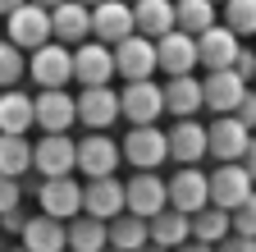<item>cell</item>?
Instances as JSON below:
<instances>
[{
    "label": "cell",
    "instance_id": "obj_1",
    "mask_svg": "<svg viewBox=\"0 0 256 252\" xmlns=\"http://www.w3.org/2000/svg\"><path fill=\"white\" fill-rule=\"evenodd\" d=\"M119 156L133 170H160L170 161V151H165V129L160 124H128V133L119 142Z\"/></svg>",
    "mask_w": 256,
    "mask_h": 252
},
{
    "label": "cell",
    "instance_id": "obj_2",
    "mask_svg": "<svg viewBox=\"0 0 256 252\" xmlns=\"http://www.w3.org/2000/svg\"><path fill=\"white\" fill-rule=\"evenodd\" d=\"M32 124L42 133H74V124H78L74 92L69 87H37V97H32Z\"/></svg>",
    "mask_w": 256,
    "mask_h": 252
},
{
    "label": "cell",
    "instance_id": "obj_3",
    "mask_svg": "<svg viewBox=\"0 0 256 252\" xmlns=\"http://www.w3.org/2000/svg\"><path fill=\"white\" fill-rule=\"evenodd\" d=\"M78 124L87 133H110L114 124H119V92L110 83H96V87H78Z\"/></svg>",
    "mask_w": 256,
    "mask_h": 252
},
{
    "label": "cell",
    "instance_id": "obj_4",
    "mask_svg": "<svg viewBox=\"0 0 256 252\" xmlns=\"http://www.w3.org/2000/svg\"><path fill=\"white\" fill-rule=\"evenodd\" d=\"M28 78L37 87H69L74 83V46L46 42L37 51H28Z\"/></svg>",
    "mask_w": 256,
    "mask_h": 252
},
{
    "label": "cell",
    "instance_id": "obj_5",
    "mask_svg": "<svg viewBox=\"0 0 256 252\" xmlns=\"http://www.w3.org/2000/svg\"><path fill=\"white\" fill-rule=\"evenodd\" d=\"M32 170L42 179H55V174H74L78 170V142L74 133H42L32 142Z\"/></svg>",
    "mask_w": 256,
    "mask_h": 252
},
{
    "label": "cell",
    "instance_id": "obj_6",
    "mask_svg": "<svg viewBox=\"0 0 256 252\" xmlns=\"http://www.w3.org/2000/svg\"><path fill=\"white\" fill-rule=\"evenodd\" d=\"M119 119H128V124H156V119H165L160 83H156V78L124 83V87H119Z\"/></svg>",
    "mask_w": 256,
    "mask_h": 252
},
{
    "label": "cell",
    "instance_id": "obj_7",
    "mask_svg": "<svg viewBox=\"0 0 256 252\" xmlns=\"http://www.w3.org/2000/svg\"><path fill=\"white\" fill-rule=\"evenodd\" d=\"M5 37L18 46V51H37L50 42V10L32 5V0H23L18 10L5 14Z\"/></svg>",
    "mask_w": 256,
    "mask_h": 252
},
{
    "label": "cell",
    "instance_id": "obj_8",
    "mask_svg": "<svg viewBox=\"0 0 256 252\" xmlns=\"http://www.w3.org/2000/svg\"><path fill=\"white\" fill-rule=\"evenodd\" d=\"M114 51V78L138 83V78H156V42L142 33H128L124 42L110 46Z\"/></svg>",
    "mask_w": 256,
    "mask_h": 252
},
{
    "label": "cell",
    "instance_id": "obj_9",
    "mask_svg": "<svg viewBox=\"0 0 256 252\" xmlns=\"http://www.w3.org/2000/svg\"><path fill=\"white\" fill-rule=\"evenodd\" d=\"M165 151L174 165H202L206 161V124L192 115V119H174L165 129Z\"/></svg>",
    "mask_w": 256,
    "mask_h": 252
},
{
    "label": "cell",
    "instance_id": "obj_10",
    "mask_svg": "<svg viewBox=\"0 0 256 252\" xmlns=\"http://www.w3.org/2000/svg\"><path fill=\"white\" fill-rule=\"evenodd\" d=\"M170 197H165V179L156 170H133V179L124 183V211H133L142 220H151L156 211H165Z\"/></svg>",
    "mask_w": 256,
    "mask_h": 252
},
{
    "label": "cell",
    "instance_id": "obj_11",
    "mask_svg": "<svg viewBox=\"0 0 256 252\" xmlns=\"http://www.w3.org/2000/svg\"><path fill=\"white\" fill-rule=\"evenodd\" d=\"M32 197H37V206H42L46 215L69 220V215L82 211V183H78L74 174H55V179H42Z\"/></svg>",
    "mask_w": 256,
    "mask_h": 252
},
{
    "label": "cell",
    "instance_id": "obj_12",
    "mask_svg": "<svg viewBox=\"0 0 256 252\" xmlns=\"http://www.w3.org/2000/svg\"><path fill=\"white\" fill-rule=\"evenodd\" d=\"M206 188H210V206H224V211H234L247 193H252V174L238 165V161H215V170L206 174Z\"/></svg>",
    "mask_w": 256,
    "mask_h": 252
},
{
    "label": "cell",
    "instance_id": "obj_13",
    "mask_svg": "<svg viewBox=\"0 0 256 252\" xmlns=\"http://www.w3.org/2000/svg\"><path fill=\"white\" fill-rule=\"evenodd\" d=\"M165 197L174 211L192 215V211H202L210 202V188H206V170L202 165H178L174 179H165Z\"/></svg>",
    "mask_w": 256,
    "mask_h": 252
},
{
    "label": "cell",
    "instance_id": "obj_14",
    "mask_svg": "<svg viewBox=\"0 0 256 252\" xmlns=\"http://www.w3.org/2000/svg\"><path fill=\"white\" fill-rule=\"evenodd\" d=\"M74 83H82V87L114 83V51L106 42H96V37L78 42L74 46Z\"/></svg>",
    "mask_w": 256,
    "mask_h": 252
},
{
    "label": "cell",
    "instance_id": "obj_15",
    "mask_svg": "<svg viewBox=\"0 0 256 252\" xmlns=\"http://www.w3.org/2000/svg\"><path fill=\"white\" fill-rule=\"evenodd\" d=\"M242 37L229 33L224 23H210L206 33H197V69H234V55H238Z\"/></svg>",
    "mask_w": 256,
    "mask_h": 252
},
{
    "label": "cell",
    "instance_id": "obj_16",
    "mask_svg": "<svg viewBox=\"0 0 256 252\" xmlns=\"http://www.w3.org/2000/svg\"><path fill=\"white\" fill-rule=\"evenodd\" d=\"M247 87L252 83H242L234 69H210L202 78V110H210V115H234V106L242 101Z\"/></svg>",
    "mask_w": 256,
    "mask_h": 252
},
{
    "label": "cell",
    "instance_id": "obj_17",
    "mask_svg": "<svg viewBox=\"0 0 256 252\" xmlns=\"http://www.w3.org/2000/svg\"><path fill=\"white\" fill-rule=\"evenodd\" d=\"M197 69V37H188V33H165V37H156V74H192Z\"/></svg>",
    "mask_w": 256,
    "mask_h": 252
},
{
    "label": "cell",
    "instance_id": "obj_18",
    "mask_svg": "<svg viewBox=\"0 0 256 252\" xmlns=\"http://www.w3.org/2000/svg\"><path fill=\"white\" fill-rule=\"evenodd\" d=\"M247 138H252V129H242L234 115H215L206 124V161H238Z\"/></svg>",
    "mask_w": 256,
    "mask_h": 252
},
{
    "label": "cell",
    "instance_id": "obj_19",
    "mask_svg": "<svg viewBox=\"0 0 256 252\" xmlns=\"http://www.w3.org/2000/svg\"><path fill=\"white\" fill-rule=\"evenodd\" d=\"M119 161H124V156H119V142L110 133H87V138H78V174L101 179V174H114Z\"/></svg>",
    "mask_w": 256,
    "mask_h": 252
},
{
    "label": "cell",
    "instance_id": "obj_20",
    "mask_svg": "<svg viewBox=\"0 0 256 252\" xmlns=\"http://www.w3.org/2000/svg\"><path fill=\"white\" fill-rule=\"evenodd\" d=\"M128 33H133V5H128V0H96L92 5V37L96 42L114 46Z\"/></svg>",
    "mask_w": 256,
    "mask_h": 252
},
{
    "label": "cell",
    "instance_id": "obj_21",
    "mask_svg": "<svg viewBox=\"0 0 256 252\" xmlns=\"http://www.w3.org/2000/svg\"><path fill=\"white\" fill-rule=\"evenodd\" d=\"M92 37V10L78 5V0H60L50 10V42L60 46H78Z\"/></svg>",
    "mask_w": 256,
    "mask_h": 252
},
{
    "label": "cell",
    "instance_id": "obj_22",
    "mask_svg": "<svg viewBox=\"0 0 256 252\" xmlns=\"http://www.w3.org/2000/svg\"><path fill=\"white\" fill-rule=\"evenodd\" d=\"M160 97H165L170 119H192V115H202V78L197 74H174V78L160 83Z\"/></svg>",
    "mask_w": 256,
    "mask_h": 252
},
{
    "label": "cell",
    "instance_id": "obj_23",
    "mask_svg": "<svg viewBox=\"0 0 256 252\" xmlns=\"http://www.w3.org/2000/svg\"><path fill=\"white\" fill-rule=\"evenodd\" d=\"M82 211L96 215V220L119 215V211H124V179H114V174L87 179V183H82Z\"/></svg>",
    "mask_w": 256,
    "mask_h": 252
},
{
    "label": "cell",
    "instance_id": "obj_24",
    "mask_svg": "<svg viewBox=\"0 0 256 252\" xmlns=\"http://www.w3.org/2000/svg\"><path fill=\"white\" fill-rule=\"evenodd\" d=\"M18 243L28 252H64V247H69V238H64V220H55L46 211H32V220L23 225Z\"/></svg>",
    "mask_w": 256,
    "mask_h": 252
},
{
    "label": "cell",
    "instance_id": "obj_25",
    "mask_svg": "<svg viewBox=\"0 0 256 252\" xmlns=\"http://www.w3.org/2000/svg\"><path fill=\"white\" fill-rule=\"evenodd\" d=\"M133 33L151 42L174 33V0H133Z\"/></svg>",
    "mask_w": 256,
    "mask_h": 252
},
{
    "label": "cell",
    "instance_id": "obj_26",
    "mask_svg": "<svg viewBox=\"0 0 256 252\" xmlns=\"http://www.w3.org/2000/svg\"><path fill=\"white\" fill-rule=\"evenodd\" d=\"M146 238L151 243H160V247H178V243H188L192 238V220L183 215V211H174V206H165V211H156L151 220H146Z\"/></svg>",
    "mask_w": 256,
    "mask_h": 252
},
{
    "label": "cell",
    "instance_id": "obj_27",
    "mask_svg": "<svg viewBox=\"0 0 256 252\" xmlns=\"http://www.w3.org/2000/svg\"><path fill=\"white\" fill-rule=\"evenodd\" d=\"M32 97L23 87H0V133H32Z\"/></svg>",
    "mask_w": 256,
    "mask_h": 252
},
{
    "label": "cell",
    "instance_id": "obj_28",
    "mask_svg": "<svg viewBox=\"0 0 256 252\" xmlns=\"http://www.w3.org/2000/svg\"><path fill=\"white\" fill-rule=\"evenodd\" d=\"M64 238H69V252H101L110 238H106V220H96L87 211L64 220Z\"/></svg>",
    "mask_w": 256,
    "mask_h": 252
},
{
    "label": "cell",
    "instance_id": "obj_29",
    "mask_svg": "<svg viewBox=\"0 0 256 252\" xmlns=\"http://www.w3.org/2000/svg\"><path fill=\"white\" fill-rule=\"evenodd\" d=\"M210 23H220V5L215 0H174V28L188 37L206 33Z\"/></svg>",
    "mask_w": 256,
    "mask_h": 252
},
{
    "label": "cell",
    "instance_id": "obj_30",
    "mask_svg": "<svg viewBox=\"0 0 256 252\" xmlns=\"http://www.w3.org/2000/svg\"><path fill=\"white\" fill-rule=\"evenodd\" d=\"M106 238H110V247H119V252H138V247L146 243V220L133 215V211H119V215L106 220Z\"/></svg>",
    "mask_w": 256,
    "mask_h": 252
},
{
    "label": "cell",
    "instance_id": "obj_31",
    "mask_svg": "<svg viewBox=\"0 0 256 252\" xmlns=\"http://www.w3.org/2000/svg\"><path fill=\"white\" fill-rule=\"evenodd\" d=\"M0 174H10V179L32 174V142H28V133H0Z\"/></svg>",
    "mask_w": 256,
    "mask_h": 252
},
{
    "label": "cell",
    "instance_id": "obj_32",
    "mask_svg": "<svg viewBox=\"0 0 256 252\" xmlns=\"http://www.w3.org/2000/svg\"><path fill=\"white\" fill-rule=\"evenodd\" d=\"M188 220H192V238H202V243H210V247H215L224 234H234V229H229V211H224V206H210V202H206L202 211H192Z\"/></svg>",
    "mask_w": 256,
    "mask_h": 252
},
{
    "label": "cell",
    "instance_id": "obj_33",
    "mask_svg": "<svg viewBox=\"0 0 256 252\" xmlns=\"http://www.w3.org/2000/svg\"><path fill=\"white\" fill-rule=\"evenodd\" d=\"M220 23L242 42L256 37V0H220Z\"/></svg>",
    "mask_w": 256,
    "mask_h": 252
},
{
    "label": "cell",
    "instance_id": "obj_34",
    "mask_svg": "<svg viewBox=\"0 0 256 252\" xmlns=\"http://www.w3.org/2000/svg\"><path fill=\"white\" fill-rule=\"evenodd\" d=\"M23 78H28V51L0 37V87H23Z\"/></svg>",
    "mask_w": 256,
    "mask_h": 252
},
{
    "label": "cell",
    "instance_id": "obj_35",
    "mask_svg": "<svg viewBox=\"0 0 256 252\" xmlns=\"http://www.w3.org/2000/svg\"><path fill=\"white\" fill-rule=\"evenodd\" d=\"M229 229L234 234H247V238H256V188H252V193L229 211Z\"/></svg>",
    "mask_w": 256,
    "mask_h": 252
},
{
    "label": "cell",
    "instance_id": "obj_36",
    "mask_svg": "<svg viewBox=\"0 0 256 252\" xmlns=\"http://www.w3.org/2000/svg\"><path fill=\"white\" fill-rule=\"evenodd\" d=\"M28 220H32L28 202H18V206H10V211H0V234H5V238H18Z\"/></svg>",
    "mask_w": 256,
    "mask_h": 252
},
{
    "label": "cell",
    "instance_id": "obj_37",
    "mask_svg": "<svg viewBox=\"0 0 256 252\" xmlns=\"http://www.w3.org/2000/svg\"><path fill=\"white\" fill-rule=\"evenodd\" d=\"M234 74H238L242 83L256 87V46H238V55H234Z\"/></svg>",
    "mask_w": 256,
    "mask_h": 252
},
{
    "label": "cell",
    "instance_id": "obj_38",
    "mask_svg": "<svg viewBox=\"0 0 256 252\" xmlns=\"http://www.w3.org/2000/svg\"><path fill=\"white\" fill-rule=\"evenodd\" d=\"M234 119L242 124V129H252V133H256V87H247V92H242V101L234 106Z\"/></svg>",
    "mask_w": 256,
    "mask_h": 252
},
{
    "label": "cell",
    "instance_id": "obj_39",
    "mask_svg": "<svg viewBox=\"0 0 256 252\" xmlns=\"http://www.w3.org/2000/svg\"><path fill=\"white\" fill-rule=\"evenodd\" d=\"M18 202H28V197H23V179L0 174V211H10V206H18Z\"/></svg>",
    "mask_w": 256,
    "mask_h": 252
},
{
    "label": "cell",
    "instance_id": "obj_40",
    "mask_svg": "<svg viewBox=\"0 0 256 252\" xmlns=\"http://www.w3.org/2000/svg\"><path fill=\"white\" fill-rule=\"evenodd\" d=\"M215 252H256V238H247V234H224L215 243Z\"/></svg>",
    "mask_w": 256,
    "mask_h": 252
},
{
    "label": "cell",
    "instance_id": "obj_41",
    "mask_svg": "<svg viewBox=\"0 0 256 252\" xmlns=\"http://www.w3.org/2000/svg\"><path fill=\"white\" fill-rule=\"evenodd\" d=\"M238 165L252 174V183H256V133L247 138V147H242V156H238Z\"/></svg>",
    "mask_w": 256,
    "mask_h": 252
},
{
    "label": "cell",
    "instance_id": "obj_42",
    "mask_svg": "<svg viewBox=\"0 0 256 252\" xmlns=\"http://www.w3.org/2000/svg\"><path fill=\"white\" fill-rule=\"evenodd\" d=\"M174 252H215L210 243H202V238H188V243H178Z\"/></svg>",
    "mask_w": 256,
    "mask_h": 252
},
{
    "label": "cell",
    "instance_id": "obj_43",
    "mask_svg": "<svg viewBox=\"0 0 256 252\" xmlns=\"http://www.w3.org/2000/svg\"><path fill=\"white\" fill-rule=\"evenodd\" d=\"M18 5H23V0H0V19H5L10 10H18Z\"/></svg>",
    "mask_w": 256,
    "mask_h": 252
},
{
    "label": "cell",
    "instance_id": "obj_44",
    "mask_svg": "<svg viewBox=\"0 0 256 252\" xmlns=\"http://www.w3.org/2000/svg\"><path fill=\"white\" fill-rule=\"evenodd\" d=\"M138 252H170V247H160V243H151V238H146V243H142Z\"/></svg>",
    "mask_w": 256,
    "mask_h": 252
},
{
    "label": "cell",
    "instance_id": "obj_45",
    "mask_svg": "<svg viewBox=\"0 0 256 252\" xmlns=\"http://www.w3.org/2000/svg\"><path fill=\"white\" fill-rule=\"evenodd\" d=\"M32 5H42V10H55V5H60V0H32Z\"/></svg>",
    "mask_w": 256,
    "mask_h": 252
},
{
    "label": "cell",
    "instance_id": "obj_46",
    "mask_svg": "<svg viewBox=\"0 0 256 252\" xmlns=\"http://www.w3.org/2000/svg\"><path fill=\"white\" fill-rule=\"evenodd\" d=\"M5 252H28V247H23V243H10V247H5Z\"/></svg>",
    "mask_w": 256,
    "mask_h": 252
},
{
    "label": "cell",
    "instance_id": "obj_47",
    "mask_svg": "<svg viewBox=\"0 0 256 252\" xmlns=\"http://www.w3.org/2000/svg\"><path fill=\"white\" fill-rule=\"evenodd\" d=\"M78 5H87V10H92V5H96V0H78Z\"/></svg>",
    "mask_w": 256,
    "mask_h": 252
},
{
    "label": "cell",
    "instance_id": "obj_48",
    "mask_svg": "<svg viewBox=\"0 0 256 252\" xmlns=\"http://www.w3.org/2000/svg\"><path fill=\"white\" fill-rule=\"evenodd\" d=\"M101 252H119V247H110V243H106V247H101Z\"/></svg>",
    "mask_w": 256,
    "mask_h": 252
},
{
    "label": "cell",
    "instance_id": "obj_49",
    "mask_svg": "<svg viewBox=\"0 0 256 252\" xmlns=\"http://www.w3.org/2000/svg\"><path fill=\"white\" fill-rule=\"evenodd\" d=\"M0 37H5V19H0Z\"/></svg>",
    "mask_w": 256,
    "mask_h": 252
},
{
    "label": "cell",
    "instance_id": "obj_50",
    "mask_svg": "<svg viewBox=\"0 0 256 252\" xmlns=\"http://www.w3.org/2000/svg\"><path fill=\"white\" fill-rule=\"evenodd\" d=\"M128 5H133V0H128Z\"/></svg>",
    "mask_w": 256,
    "mask_h": 252
},
{
    "label": "cell",
    "instance_id": "obj_51",
    "mask_svg": "<svg viewBox=\"0 0 256 252\" xmlns=\"http://www.w3.org/2000/svg\"><path fill=\"white\" fill-rule=\"evenodd\" d=\"M64 252H69V247H64Z\"/></svg>",
    "mask_w": 256,
    "mask_h": 252
},
{
    "label": "cell",
    "instance_id": "obj_52",
    "mask_svg": "<svg viewBox=\"0 0 256 252\" xmlns=\"http://www.w3.org/2000/svg\"><path fill=\"white\" fill-rule=\"evenodd\" d=\"M215 5H220V0H215Z\"/></svg>",
    "mask_w": 256,
    "mask_h": 252
}]
</instances>
